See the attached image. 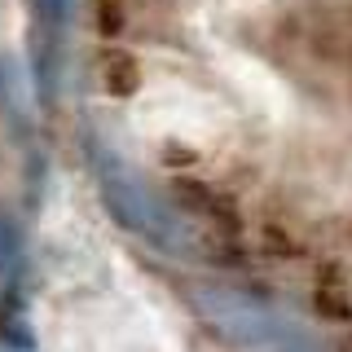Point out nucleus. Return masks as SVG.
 <instances>
[{"mask_svg": "<svg viewBox=\"0 0 352 352\" xmlns=\"http://www.w3.org/2000/svg\"><path fill=\"white\" fill-rule=\"evenodd\" d=\"M102 84L110 97H132L141 88V62L124 49H106L102 58Z\"/></svg>", "mask_w": 352, "mask_h": 352, "instance_id": "nucleus-1", "label": "nucleus"}, {"mask_svg": "<svg viewBox=\"0 0 352 352\" xmlns=\"http://www.w3.org/2000/svg\"><path fill=\"white\" fill-rule=\"evenodd\" d=\"M317 313L330 317V322H352V304H348V295H344V286H339L335 278H326L322 273V286H317Z\"/></svg>", "mask_w": 352, "mask_h": 352, "instance_id": "nucleus-2", "label": "nucleus"}, {"mask_svg": "<svg viewBox=\"0 0 352 352\" xmlns=\"http://www.w3.org/2000/svg\"><path fill=\"white\" fill-rule=\"evenodd\" d=\"M93 5H97V31L106 40H115L128 22V0H93Z\"/></svg>", "mask_w": 352, "mask_h": 352, "instance_id": "nucleus-3", "label": "nucleus"}]
</instances>
